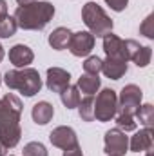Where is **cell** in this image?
Returning a JSON list of instances; mask_svg holds the SVG:
<instances>
[{"instance_id":"cell-1","label":"cell","mask_w":154,"mask_h":156,"mask_svg":"<svg viewBox=\"0 0 154 156\" xmlns=\"http://www.w3.org/2000/svg\"><path fill=\"white\" fill-rule=\"evenodd\" d=\"M54 16V5L51 2H29L18 5L15 11V20L20 29L40 31L44 29Z\"/></svg>"},{"instance_id":"cell-2","label":"cell","mask_w":154,"mask_h":156,"mask_svg":"<svg viewBox=\"0 0 154 156\" xmlns=\"http://www.w3.org/2000/svg\"><path fill=\"white\" fill-rule=\"evenodd\" d=\"M4 83L9 89L20 91L24 96H35L42 89V78L38 71L33 67H24V69H13L4 75Z\"/></svg>"},{"instance_id":"cell-3","label":"cell","mask_w":154,"mask_h":156,"mask_svg":"<svg viewBox=\"0 0 154 156\" xmlns=\"http://www.w3.org/2000/svg\"><path fill=\"white\" fill-rule=\"evenodd\" d=\"M82 18L83 24L87 26L89 33L96 38V37H105L107 33L113 31V20L107 16V13L102 9V5H98L96 2H87L82 7Z\"/></svg>"},{"instance_id":"cell-4","label":"cell","mask_w":154,"mask_h":156,"mask_svg":"<svg viewBox=\"0 0 154 156\" xmlns=\"http://www.w3.org/2000/svg\"><path fill=\"white\" fill-rule=\"evenodd\" d=\"M22 102L16 98L13 93L4 94L0 98V129H9L20 125V116H22Z\"/></svg>"},{"instance_id":"cell-5","label":"cell","mask_w":154,"mask_h":156,"mask_svg":"<svg viewBox=\"0 0 154 156\" xmlns=\"http://www.w3.org/2000/svg\"><path fill=\"white\" fill-rule=\"evenodd\" d=\"M118 107V94L114 89H102L94 100V120L98 122H111L116 115Z\"/></svg>"},{"instance_id":"cell-6","label":"cell","mask_w":154,"mask_h":156,"mask_svg":"<svg viewBox=\"0 0 154 156\" xmlns=\"http://www.w3.org/2000/svg\"><path fill=\"white\" fill-rule=\"evenodd\" d=\"M142 98H143V93L138 85L134 83H129L121 89L120 96H118V107H116V113L120 115H129V116H134L136 111L140 109L142 105Z\"/></svg>"},{"instance_id":"cell-7","label":"cell","mask_w":154,"mask_h":156,"mask_svg":"<svg viewBox=\"0 0 154 156\" xmlns=\"http://www.w3.org/2000/svg\"><path fill=\"white\" fill-rule=\"evenodd\" d=\"M103 142H105V153L109 156H125V153L129 151V138L118 127L109 129L105 133Z\"/></svg>"},{"instance_id":"cell-8","label":"cell","mask_w":154,"mask_h":156,"mask_svg":"<svg viewBox=\"0 0 154 156\" xmlns=\"http://www.w3.org/2000/svg\"><path fill=\"white\" fill-rule=\"evenodd\" d=\"M49 140L54 147L62 149V151H67V149H73V147H78V136L75 133V129L67 127V125H60L56 129L51 131L49 134Z\"/></svg>"},{"instance_id":"cell-9","label":"cell","mask_w":154,"mask_h":156,"mask_svg":"<svg viewBox=\"0 0 154 156\" xmlns=\"http://www.w3.org/2000/svg\"><path fill=\"white\" fill-rule=\"evenodd\" d=\"M94 40L96 38L89 31H78V33L71 35V40H69L67 47L75 56H87L94 47Z\"/></svg>"},{"instance_id":"cell-10","label":"cell","mask_w":154,"mask_h":156,"mask_svg":"<svg viewBox=\"0 0 154 156\" xmlns=\"http://www.w3.org/2000/svg\"><path fill=\"white\" fill-rule=\"evenodd\" d=\"M103 51H105L107 58H116V60H121V62H129L125 40L116 37L113 31L103 37Z\"/></svg>"},{"instance_id":"cell-11","label":"cell","mask_w":154,"mask_h":156,"mask_svg":"<svg viewBox=\"0 0 154 156\" xmlns=\"http://www.w3.org/2000/svg\"><path fill=\"white\" fill-rule=\"evenodd\" d=\"M45 85L53 93H62L67 85H71V75L69 71L62 67H49L47 76H45Z\"/></svg>"},{"instance_id":"cell-12","label":"cell","mask_w":154,"mask_h":156,"mask_svg":"<svg viewBox=\"0 0 154 156\" xmlns=\"http://www.w3.org/2000/svg\"><path fill=\"white\" fill-rule=\"evenodd\" d=\"M33 60H35L33 49L27 47V45H24V44H16V45H13L9 49V62L15 67H18V69L27 67L29 64H33Z\"/></svg>"},{"instance_id":"cell-13","label":"cell","mask_w":154,"mask_h":156,"mask_svg":"<svg viewBox=\"0 0 154 156\" xmlns=\"http://www.w3.org/2000/svg\"><path fill=\"white\" fill-rule=\"evenodd\" d=\"M129 147L132 153H142V151H152V127H145L142 131H138L131 142Z\"/></svg>"},{"instance_id":"cell-14","label":"cell","mask_w":154,"mask_h":156,"mask_svg":"<svg viewBox=\"0 0 154 156\" xmlns=\"http://www.w3.org/2000/svg\"><path fill=\"white\" fill-rule=\"evenodd\" d=\"M22 136V129L20 125L16 127H9V129H0V156H5L9 149H13Z\"/></svg>"},{"instance_id":"cell-15","label":"cell","mask_w":154,"mask_h":156,"mask_svg":"<svg viewBox=\"0 0 154 156\" xmlns=\"http://www.w3.org/2000/svg\"><path fill=\"white\" fill-rule=\"evenodd\" d=\"M102 73L109 80H120L127 73V62H121L116 58H105L102 60Z\"/></svg>"},{"instance_id":"cell-16","label":"cell","mask_w":154,"mask_h":156,"mask_svg":"<svg viewBox=\"0 0 154 156\" xmlns=\"http://www.w3.org/2000/svg\"><path fill=\"white\" fill-rule=\"evenodd\" d=\"M100 85H102V80H100L98 75H87V73H83L78 78V83H76L78 91L83 93L85 96H94L98 93Z\"/></svg>"},{"instance_id":"cell-17","label":"cell","mask_w":154,"mask_h":156,"mask_svg":"<svg viewBox=\"0 0 154 156\" xmlns=\"http://www.w3.org/2000/svg\"><path fill=\"white\" fill-rule=\"evenodd\" d=\"M31 116H33V122H35V123L45 125V123L51 122V118L54 116V107H53L49 102H38V104L33 105Z\"/></svg>"},{"instance_id":"cell-18","label":"cell","mask_w":154,"mask_h":156,"mask_svg":"<svg viewBox=\"0 0 154 156\" xmlns=\"http://www.w3.org/2000/svg\"><path fill=\"white\" fill-rule=\"evenodd\" d=\"M71 31L67 29V27H56L51 35H49V45L53 47V49H56V51H62V49H65L67 45H69V40H71Z\"/></svg>"},{"instance_id":"cell-19","label":"cell","mask_w":154,"mask_h":156,"mask_svg":"<svg viewBox=\"0 0 154 156\" xmlns=\"http://www.w3.org/2000/svg\"><path fill=\"white\" fill-rule=\"evenodd\" d=\"M60 98H62V104L67 107V109H76L82 96H80V91H78L76 85H67L62 93H60Z\"/></svg>"},{"instance_id":"cell-20","label":"cell","mask_w":154,"mask_h":156,"mask_svg":"<svg viewBox=\"0 0 154 156\" xmlns=\"http://www.w3.org/2000/svg\"><path fill=\"white\" fill-rule=\"evenodd\" d=\"M76 109L83 122H93L94 120V98L93 96H85L83 100H80Z\"/></svg>"},{"instance_id":"cell-21","label":"cell","mask_w":154,"mask_h":156,"mask_svg":"<svg viewBox=\"0 0 154 156\" xmlns=\"http://www.w3.org/2000/svg\"><path fill=\"white\" fill-rule=\"evenodd\" d=\"M134 116L140 118V123H142V125L152 127V123H154V107H152V104H143V105H140V109L136 111Z\"/></svg>"},{"instance_id":"cell-22","label":"cell","mask_w":154,"mask_h":156,"mask_svg":"<svg viewBox=\"0 0 154 156\" xmlns=\"http://www.w3.org/2000/svg\"><path fill=\"white\" fill-rule=\"evenodd\" d=\"M151 56H152V49L149 45H140V49L134 53V56L131 58L138 67H147L151 64Z\"/></svg>"},{"instance_id":"cell-23","label":"cell","mask_w":154,"mask_h":156,"mask_svg":"<svg viewBox=\"0 0 154 156\" xmlns=\"http://www.w3.org/2000/svg\"><path fill=\"white\" fill-rule=\"evenodd\" d=\"M18 26H16V20L15 16H5L4 20H0V38H11L15 33H16Z\"/></svg>"},{"instance_id":"cell-24","label":"cell","mask_w":154,"mask_h":156,"mask_svg":"<svg viewBox=\"0 0 154 156\" xmlns=\"http://www.w3.org/2000/svg\"><path fill=\"white\" fill-rule=\"evenodd\" d=\"M114 122H116V125H118V129H121L123 133H129V131H134V129H136L134 116L116 113V115H114Z\"/></svg>"},{"instance_id":"cell-25","label":"cell","mask_w":154,"mask_h":156,"mask_svg":"<svg viewBox=\"0 0 154 156\" xmlns=\"http://www.w3.org/2000/svg\"><path fill=\"white\" fill-rule=\"evenodd\" d=\"M102 71V58L98 56H87L83 62V73L87 75H98Z\"/></svg>"},{"instance_id":"cell-26","label":"cell","mask_w":154,"mask_h":156,"mask_svg":"<svg viewBox=\"0 0 154 156\" xmlns=\"http://www.w3.org/2000/svg\"><path fill=\"white\" fill-rule=\"evenodd\" d=\"M24 156H47V149L40 142H29L24 145Z\"/></svg>"},{"instance_id":"cell-27","label":"cell","mask_w":154,"mask_h":156,"mask_svg":"<svg viewBox=\"0 0 154 156\" xmlns=\"http://www.w3.org/2000/svg\"><path fill=\"white\" fill-rule=\"evenodd\" d=\"M140 33L145 35L147 38H154V15H149L143 24L140 26Z\"/></svg>"},{"instance_id":"cell-28","label":"cell","mask_w":154,"mask_h":156,"mask_svg":"<svg viewBox=\"0 0 154 156\" xmlns=\"http://www.w3.org/2000/svg\"><path fill=\"white\" fill-rule=\"evenodd\" d=\"M107 2V5L113 9V11H123L125 7H127V4H129V0H105Z\"/></svg>"},{"instance_id":"cell-29","label":"cell","mask_w":154,"mask_h":156,"mask_svg":"<svg viewBox=\"0 0 154 156\" xmlns=\"http://www.w3.org/2000/svg\"><path fill=\"white\" fill-rule=\"evenodd\" d=\"M64 156H83V153H82V149H80V145H78V147H73V149L64 151Z\"/></svg>"},{"instance_id":"cell-30","label":"cell","mask_w":154,"mask_h":156,"mask_svg":"<svg viewBox=\"0 0 154 156\" xmlns=\"http://www.w3.org/2000/svg\"><path fill=\"white\" fill-rule=\"evenodd\" d=\"M5 16H7V2L0 0V20H4Z\"/></svg>"},{"instance_id":"cell-31","label":"cell","mask_w":154,"mask_h":156,"mask_svg":"<svg viewBox=\"0 0 154 156\" xmlns=\"http://www.w3.org/2000/svg\"><path fill=\"white\" fill-rule=\"evenodd\" d=\"M18 5H24V4H29V2H35V0H16Z\"/></svg>"},{"instance_id":"cell-32","label":"cell","mask_w":154,"mask_h":156,"mask_svg":"<svg viewBox=\"0 0 154 156\" xmlns=\"http://www.w3.org/2000/svg\"><path fill=\"white\" fill-rule=\"evenodd\" d=\"M4 60V47H2V44H0V62Z\"/></svg>"},{"instance_id":"cell-33","label":"cell","mask_w":154,"mask_h":156,"mask_svg":"<svg viewBox=\"0 0 154 156\" xmlns=\"http://www.w3.org/2000/svg\"><path fill=\"white\" fill-rule=\"evenodd\" d=\"M147 156H152V151H147Z\"/></svg>"},{"instance_id":"cell-34","label":"cell","mask_w":154,"mask_h":156,"mask_svg":"<svg viewBox=\"0 0 154 156\" xmlns=\"http://www.w3.org/2000/svg\"><path fill=\"white\" fill-rule=\"evenodd\" d=\"M0 85H2V78H0Z\"/></svg>"}]
</instances>
